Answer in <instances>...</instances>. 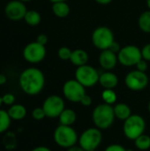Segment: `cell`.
I'll list each match as a JSON object with an SVG mask.
<instances>
[{
    "instance_id": "cell-40",
    "label": "cell",
    "mask_w": 150,
    "mask_h": 151,
    "mask_svg": "<svg viewBox=\"0 0 150 151\" xmlns=\"http://www.w3.org/2000/svg\"><path fill=\"white\" fill-rule=\"evenodd\" d=\"M52 4L53 3H57V2H66L67 0H50Z\"/></svg>"
},
{
    "instance_id": "cell-12",
    "label": "cell",
    "mask_w": 150,
    "mask_h": 151,
    "mask_svg": "<svg viewBox=\"0 0 150 151\" xmlns=\"http://www.w3.org/2000/svg\"><path fill=\"white\" fill-rule=\"evenodd\" d=\"M149 76L146 73L139 70L129 72L125 78L126 86L133 91H141L147 88L149 85Z\"/></svg>"
},
{
    "instance_id": "cell-18",
    "label": "cell",
    "mask_w": 150,
    "mask_h": 151,
    "mask_svg": "<svg viewBox=\"0 0 150 151\" xmlns=\"http://www.w3.org/2000/svg\"><path fill=\"white\" fill-rule=\"evenodd\" d=\"M113 109H114V114H115L116 119L119 120L125 121L132 115V110L130 106L126 104H124V103L117 104H115Z\"/></svg>"
},
{
    "instance_id": "cell-15",
    "label": "cell",
    "mask_w": 150,
    "mask_h": 151,
    "mask_svg": "<svg viewBox=\"0 0 150 151\" xmlns=\"http://www.w3.org/2000/svg\"><path fill=\"white\" fill-rule=\"evenodd\" d=\"M99 83L104 89H113L118 84V78L114 73L107 71L100 74Z\"/></svg>"
},
{
    "instance_id": "cell-9",
    "label": "cell",
    "mask_w": 150,
    "mask_h": 151,
    "mask_svg": "<svg viewBox=\"0 0 150 151\" xmlns=\"http://www.w3.org/2000/svg\"><path fill=\"white\" fill-rule=\"evenodd\" d=\"M42 107L45 111L46 118L57 119L65 109V104L64 99L61 96L51 95L44 100Z\"/></svg>"
},
{
    "instance_id": "cell-28",
    "label": "cell",
    "mask_w": 150,
    "mask_h": 151,
    "mask_svg": "<svg viewBox=\"0 0 150 151\" xmlns=\"http://www.w3.org/2000/svg\"><path fill=\"white\" fill-rule=\"evenodd\" d=\"M32 118L34 120H42L44 118H46V114L42 107H36L32 111Z\"/></svg>"
},
{
    "instance_id": "cell-16",
    "label": "cell",
    "mask_w": 150,
    "mask_h": 151,
    "mask_svg": "<svg viewBox=\"0 0 150 151\" xmlns=\"http://www.w3.org/2000/svg\"><path fill=\"white\" fill-rule=\"evenodd\" d=\"M11 120L19 121L26 118L27 116V108L19 104H14L9 107L7 111Z\"/></svg>"
},
{
    "instance_id": "cell-22",
    "label": "cell",
    "mask_w": 150,
    "mask_h": 151,
    "mask_svg": "<svg viewBox=\"0 0 150 151\" xmlns=\"http://www.w3.org/2000/svg\"><path fill=\"white\" fill-rule=\"evenodd\" d=\"M3 145L7 150H13L17 147V137L13 132H6L3 138Z\"/></svg>"
},
{
    "instance_id": "cell-34",
    "label": "cell",
    "mask_w": 150,
    "mask_h": 151,
    "mask_svg": "<svg viewBox=\"0 0 150 151\" xmlns=\"http://www.w3.org/2000/svg\"><path fill=\"white\" fill-rule=\"evenodd\" d=\"M48 36L45 35V34H41V35H39L38 36H37V38H36V42H39L40 44H42V45H46L47 44V42H48Z\"/></svg>"
},
{
    "instance_id": "cell-41",
    "label": "cell",
    "mask_w": 150,
    "mask_h": 151,
    "mask_svg": "<svg viewBox=\"0 0 150 151\" xmlns=\"http://www.w3.org/2000/svg\"><path fill=\"white\" fill-rule=\"evenodd\" d=\"M19 1H21V2H23V3H28V2H31V1H33V0H19Z\"/></svg>"
},
{
    "instance_id": "cell-35",
    "label": "cell",
    "mask_w": 150,
    "mask_h": 151,
    "mask_svg": "<svg viewBox=\"0 0 150 151\" xmlns=\"http://www.w3.org/2000/svg\"><path fill=\"white\" fill-rule=\"evenodd\" d=\"M109 50H112V51L115 52V53H118L119 50H121V46H120V44H119L118 42L114 41V42H112V44L111 45V47L109 48Z\"/></svg>"
},
{
    "instance_id": "cell-4",
    "label": "cell",
    "mask_w": 150,
    "mask_h": 151,
    "mask_svg": "<svg viewBox=\"0 0 150 151\" xmlns=\"http://www.w3.org/2000/svg\"><path fill=\"white\" fill-rule=\"evenodd\" d=\"M145 129L146 121L141 115L132 114L124 121L123 132L125 136L129 140H136L139 136L144 134Z\"/></svg>"
},
{
    "instance_id": "cell-42",
    "label": "cell",
    "mask_w": 150,
    "mask_h": 151,
    "mask_svg": "<svg viewBox=\"0 0 150 151\" xmlns=\"http://www.w3.org/2000/svg\"><path fill=\"white\" fill-rule=\"evenodd\" d=\"M147 5H148L149 9L150 10V0H147Z\"/></svg>"
},
{
    "instance_id": "cell-33",
    "label": "cell",
    "mask_w": 150,
    "mask_h": 151,
    "mask_svg": "<svg viewBox=\"0 0 150 151\" xmlns=\"http://www.w3.org/2000/svg\"><path fill=\"white\" fill-rule=\"evenodd\" d=\"M83 106H85V107H88V106H90L91 104H92V103H93V100H92V97L90 96H88V95H85L82 98H81V100H80V102Z\"/></svg>"
},
{
    "instance_id": "cell-36",
    "label": "cell",
    "mask_w": 150,
    "mask_h": 151,
    "mask_svg": "<svg viewBox=\"0 0 150 151\" xmlns=\"http://www.w3.org/2000/svg\"><path fill=\"white\" fill-rule=\"evenodd\" d=\"M31 151H52L50 148L46 147V146H38L34 148Z\"/></svg>"
},
{
    "instance_id": "cell-37",
    "label": "cell",
    "mask_w": 150,
    "mask_h": 151,
    "mask_svg": "<svg viewBox=\"0 0 150 151\" xmlns=\"http://www.w3.org/2000/svg\"><path fill=\"white\" fill-rule=\"evenodd\" d=\"M67 151H86L84 149H82L80 145H74V146H72V147H71V148H69V149H67Z\"/></svg>"
},
{
    "instance_id": "cell-45",
    "label": "cell",
    "mask_w": 150,
    "mask_h": 151,
    "mask_svg": "<svg viewBox=\"0 0 150 151\" xmlns=\"http://www.w3.org/2000/svg\"><path fill=\"white\" fill-rule=\"evenodd\" d=\"M126 151H134L133 150H132V149H128V150H126Z\"/></svg>"
},
{
    "instance_id": "cell-46",
    "label": "cell",
    "mask_w": 150,
    "mask_h": 151,
    "mask_svg": "<svg viewBox=\"0 0 150 151\" xmlns=\"http://www.w3.org/2000/svg\"><path fill=\"white\" fill-rule=\"evenodd\" d=\"M88 151H95V150H88Z\"/></svg>"
},
{
    "instance_id": "cell-17",
    "label": "cell",
    "mask_w": 150,
    "mask_h": 151,
    "mask_svg": "<svg viewBox=\"0 0 150 151\" xmlns=\"http://www.w3.org/2000/svg\"><path fill=\"white\" fill-rule=\"evenodd\" d=\"M70 61L72 62V64L76 65L77 67L87 65L88 61V54L86 50L82 49L74 50L72 52Z\"/></svg>"
},
{
    "instance_id": "cell-39",
    "label": "cell",
    "mask_w": 150,
    "mask_h": 151,
    "mask_svg": "<svg viewBox=\"0 0 150 151\" xmlns=\"http://www.w3.org/2000/svg\"><path fill=\"white\" fill-rule=\"evenodd\" d=\"M96 3L100 4H110L112 0H95Z\"/></svg>"
},
{
    "instance_id": "cell-2",
    "label": "cell",
    "mask_w": 150,
    "mask_h": 151,
    "mask_svg": "<svg viewBox=\"0 0 150 151\" xmlns=\"http://www.w3.org/2000/svg\"><path fill=\"white\" fill-rule=\"evenodd\" d=\"M113 106L108 104H101L95 107L92 112V120L95 127L100 130L110 128L115 121Z\"/></svg>"
},
{
    "instance_id": "cell-13",
    "label": "cell",
    "mask_w": 150,
    "mask_h": 151,
    "mask_svg": "<svg viewBox=\"0 0 150 151\" xmlns=\"http://www.w3.org/2000/svg\"><path fill=\"white\" fill-rule=\"evenodd\" d=\"M27 12V9L25 3L19 0H11L8 2L4 7V14L11 21L24 19Z\"/></svg>"
},
{
    "instance_id": "cell-3",
    "label": "cell",
    "mask_w": 150,
    "mask_h": 151,
    "mask_svg": "<svg viewBox=\"0 0 150 151\" xmlns=\"http://www.w3.org/2000/svg\"><path fill=\"white\" fill-rule=\"evenodd\" d=\"M53 139L56 144L64 149H69L74 145H77L79 142V136L75 129L71 126L59 125L56 127Z\"/></svg>"
},
{
    "instance_id": "cell-38",
    "label": "cell",
    "mask_w": 150,
    "mask_h": 151,
    "mask_svg": "<svg viewBox=\"0 0 150 151\" xmlns=\"http://www.w3.org/2000/svg\"><path fill=\"white\" fill-rule=\"evenodd\" d=\"M7 82V78L4 74L3 73H0V86L2 85H4L5 83Z\"/></svg>"
},
{
    "instance_id": "cell-19",
    "label": "cell",
    "mask_w": 150,
    "mask_h": 151,
    "mask_svg": "<svg viewBox=\"0 0 150 151\" xmlns=\"http://www.w3.org/2000/svg\"><path fill=\"white\" fill-rule=\"evenodd\" d=\"M76 119H77L76 112L72 109H65L60 114V116L58 117L60 125H64V126L72 127V125L76 122Z\"/></svg>"
},
{
    "instance_id": "cell-26",
    "label": "cell",
    "mask_w": 150,
    "mask_h": 151,
    "mask_svg": "<svg viewBox=\"0 0 150 151\" xmlns=\"http://www.w3.org/2000/svg\"><path fill=\"white\" fill-rule=\"evenodd\" d=\"M102 98L105 104L112 105L117 101V94L113 89H104L102 93Z\"/></svg>"
},
{
    "instance_id": "cell-29",
    "label": "cell",
    "mask_w": 150,
    "mask_h": 151,
    "mask_svg": "<svg viewBox=\"0 0 150 151\" xmlns=\"http://www.w3.org/2000/svg\"><path fill=\"white\" fill-rule=\"evenodd\" d=\"M2 100H3V104L4 105L7 106H11L12 104H15L16 101V97L13 94L11 93H6L2 96Z\"/></svg>"
},
{
    "instance_id": "cell-1",
    "label": "cell",
    "mask_w": 150,
    "mask_h": 151,
    "mask_svg": "<svg viewBox=\"0 0 150 151\" xmlns=\"http://www.w3.org/2000/svg\"><path fill=\"white\" fill-rule=\"evenodd\" d=\"M19 85L26 95L36 96L44 88V74L36 67H28L21 72L19 77Z\"/></svg>"
},
{
    "instance_id": "cell-6",
    "label": "cell",
    "mask_w": 150,
    "mask_h": 151,
    "mask_svg": "<svg viewBox=\"0 0 150 151\" xmlns=\"http://www.w3.org/2000/svg\"><path fill=\"white\" fill-rule=\"evenodd\" d=\"M100 73L98 71L89 65H84L77 67L75 71V80H77L85 88H91L99 82Z\"/></svg>"
},
{
    "instance_id": "cell-7",
    "label": "cell",
    "mask_w": 150,
    "mask_h": 151,
    "mask_svg": "<svg viewBox=\"0 0 150 151\" xmlns=\"http://www.w3.org/2000/svg\"><path fill=\"white\" fill-rule=\"evenodd\" d=\"M114 41V34L107 27H98L92 33V42L98 50H108Z\"/></svg>"
},
{
    "instance_id": "cell-10",
    "label": "cell",
    "mask_w": 150,
    "mask_h": 151,
    "mask_svg": "<svg viewBox=\"0 0 150 151\" xmlns=\"http://www.w3.org/2000/svg\"><path fill=\"white\" fill-rule=\"evenodd\" d=\"M24 59L31 64H37L42 62L46 57V48L39 42H32L27 43L22 51Z\"/></svg>"
},
{
    "instance_id": "cell-24",
    "label": "cell",
    "mask_w": 150,
    "mask_h": 151,
    "mask_svg": "<svg viewBox=\"0 0 150 151\" xmlns=\"http://www.w3.org/2000/svg\"><path fill=\"white\" fill-rule=\"evenodd\" d=\"M11 124V119L8 112L4 110L0 109V134H5L10 128Z\"/></svg>"
},
{
    "instance_id": "cell-21",
    "label": "cell",
    "mask_w": 150,
    "mask_h": 151,
    "mask_svg": "<svg viewBox=\"0 0 150 151\" xmlns=\"http://www.w3.org/2000/svg\"><path fill=\"white\" fill-rule=\"evenodd\" d=\"M24 20L27 25H29L31 27H35L41 23L42 17H41V14L37 11L27 10V12L24 17Z\"/></svg>"
},
{
    "instance_id": "cell-32",
    "label": "cell",
    "mask_w": 150,
    "mask_h": 151,
    "mask_svg": "<svg viewBox=\"0 0 150 151\" xmlns=\"http://www.w3.org/2000/svg\"><path fill=\"white\" fill-rule=\"evenodd\" d=\"M104 151H126V149H125L120 144H111L104 150Z\"/></svg>"
},
{
    "instance_id": "cell-23",
    "label": "cell",
    "mask_w": 150,
    "mask_h": 151,
    "mask_svg": "<svg viewBox=\"0 0 150 151\" xmlns=\"http://www.w3.org/2000/svg\"><path fill=\"white\" fill-rule=\"evenodd\" d=\"M138 25L140 29L144 33H150V10L142 12L138 20Z\"/></svg>"
},
{
    "instance_id": "cell-8",
    "label": "cell",
    "mask_w": 150,
    "mask_h": 151,
    "mask_svg": "<svg viewBox=\"0 0 150 151\" xmlns=\"http://www.w3.org/2000/svg\"><path fill=\"white\" fill-rule=\"evenodd\" d=\"M142 58L141 50L135 45H126L122 47L118 53V62L124 66H133Z\"/></svg>"
},
{
    "instance_id": "cell-25",
    "label": "cell",
    "mask_w": 150,
    "mask_h": 151,
    "mask_svg": "<svg viewBox=\"0 0 150 151\" xmlns=\"http://www.w3.org/2000/svg\"><path fill=\"white\" fill-rule=\"evenodd\" d=\"M135 147L140 150H148L150 149V136L143 134L134 140Z\"/></svg>"
},
{
    "instance_id": "cell-14",
    "label": "cell",
    "mask_w": 150,
    "mask_h": 151,
    "mask_svg": "<svg viewBox=\"0 0 150 151\" xmlns=\"http://www.w3.org/2000/svg\"><path fill=\"white\" fill-rule=\"evenodd\" d=\"M98 60H99V64L101 67L106 71L114 69L118 62L117 53L113 52L112 50L109 49L101 51Z\"/></svg>"
},
{
    "instance_id": "cell-27",
    "label": "cell",
    "mask_w": 150,
    "mask_h": 151,
    "mask_svg": "<svg viewBox=\"0 0 150 151\" xmlns=\"http://www.w3.org/2000/svg\"><path fill=\"white\" fill-rule=\"evenodd\" d=\"M72 50L68 47H61L57 50V56L62 60H70Z\"/></svg>"
},
{
    "instance_id": "cell-44",
    "label": "cell",
    "mask_w": 150,
    "mask_h": 151,
    "mask_svg": "<svg viewBox=\"0 0 150 151\" xmlns=\"http://www.w3.org/2000/svg\"><path fill=\"white\" fill-rule=\"evenodd\" d=\"M149 113H150V101H149Z\"/></svg>"
},
{
    "instance_id": "cell-5",
    "label": "cell",
    "mask_w": 150,
    "mask_h": 151,
    "mask_svg": "<svg viewBox=\"0 0 150 151\" xmlns=\"http://www.w3.org/2000/svg\"><path fill=\"white\" fill-rule=\"evenodd\" d=\"M103 134L97 127H89L84 130L79 137V145L86 151L95 150L102 143Z\"/></svg>"
},
{
    "instance_id": "cell-43",
    "label": "cell",
    "mask_w": 150,
    "mask_h": 151,
    "mask_svg": "<svg viewBox=\"0 0 150 151\" xmlns=\"http://www.w3.org/2000/svg\"><path fill=\"white\" fill-rule=\"evenodd\" d=\"M2 104H3V100H2V96H0V109H1V106H2Z\"/></svg>"
},
{
    "instance_id": "cell-20",
    "label": "cell",
    "mask_w": 150,
    "mask_h": 151,
    "mask_svg": "<svg viewBox=\"0 0 150 151\" xmlns=\"http://www.w3.org/2000/svg\"><path fill=\"white\" fill-rule=\"evenodd\" d=\"M52 12L57 18H65L70 14L71 9L66 2H57L52 4Z\"/></svg>"
},
{
    "instance_id": "cell-31",
    "label": "cell",
    "mask_w": 150,
    "mask_h": 151,
    "mask_svg": "<svg viewBox=\"0 0 150 151\" xmlns=\"http://www.w3.org/2000/svg\"><path fill=\"white\" fill-rule=\"evenodd\" d=\"M141 55H142V58L150 61V43L146 44L142 49H141Z\"/></svg>"
},
{
    "instance_id": "cell-11",
    "label": "cell",
    "mask_w": 150,
    "mask_h": 151,
    "mask_svg": "<svg viewBox=\"0 0 150 151\" xmlns=\"http://www.w3.org/2000/svg\"><path fill=\"white\" fill-rule=\"evenodd\" d=\"M64 96L72 103H80L86 95V88L77 80H69L63 85Z\"/></svg>"
},
{
    "instance_id": "cell-30",
    "label": "cell",
    "mask_w": 150,
    "mask_h": 151,
    "mask_svg": "<svg viewBox=\"0 0 150 151\" xmlns=\"http://www.w3.org/2000/svg\"><path fill=\"white\" fill-rule=\"evenodd\" d=\"M136 68H137V70H139V71H141V72H144V73H146V71H147V70H148V68H149V65H148L147 60H145V59L141 58V59L137 63V65H136Z\"/></svg>"
}]
</instances>
